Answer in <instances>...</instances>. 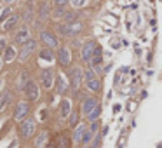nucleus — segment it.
Wrapping results in <instances>:
<instances>
[{
	"label": "nucleus",
	"mask_w": 162,
	"mask_h": 148,
	"mask_svg": "<svg viewBox=\"0 0 162 148\" xmlns=\"http://www.w3.org/2000/svg\"><path fill=\"white\" fill-rule=\"evenodd\" d=\"M28 113H30V105L26 101H21V103H17L16 110H14V119L17 122H23L28 117Z\"/></svg>",
	"instance_id": "obj_1"
},
{
	"label": "nucleus",
	"mask_w": 162,
	"mask_h": 148,
	"mask_svg": "<svg viewBox=\"0 0 162 148\" xmlns=\"http://www.w3.org/2000/svg\"><path fill=\"white\" fill-rule=\"evenodd\" d=\"M80 28H82L80 23L70 21V23H66V25H63V26H60V32H61V33H65V35H73V33L80 32Z\"/></svg>",
	"instance_id": "obj_2"
},
{
	"label": "nucleus",
	"mask_w": 162,
	"mask_h": 148,
	"mask_svg": "<svg viewBox=\"0 0 162 148\" xmlns=\"http://www.w3.org/2000/svg\"><path fill=\"white\" fill-rule=\"evenodd\" d=\"M35 40H26V42L23 44V49H21V53H19V59L21 61H25V59H28V56L35 51Z\"/></svg>",
	"instance_id": "obj_3"
},
{
	"label": "nucleus",
	"mask_w": 162,
	"mask_h": 148,
	"mask_svg": "<svg viewBox=\"0 0 162 148\" xmlns=\"http://www.w3.org/2000/svg\"><path fill=\"white\" fill-rule=\"evenodd\" d=\"M33 131H35V122L32 120V119H28V120H25L21 124V127H19V132H21V136L23 138H28V136H32Z\"/></svg>",
	"instance_id": "obj_4"
},
{
	"label": "nucleus",
	"mask_w": 162,
	"mask_h": 148,
	"mask_svg": "<svg viewBox=\"0 0 162 148\" xmlns=\"http://www.w3.org/2000/svg\"><path fill=\"white\" fill-rule=\"evenodd\" d=\"M54 84V72L52 70H44L42 72V85L45 89H51Z\"/></svg>",
	"instance_id": "obj_5"
},
{
	"label": "nucleus",
	"mask_w": 162,
	"mask_h": 148,
	"mask_svg": "<svg viewBox=\"0 0 162 148\" xmlns=\"http://www.w3.org/2000/svg\"><path fill=\"white\" fill-rule=\"evenodd\" d=\"M25 91H26V96L30 98V99H38V87L35 82H26L25 84Z\"/></svg>",
	"instance_id": "obj_6"
},
{
	"label": "nucleus",
	"mask_w": 162,
	"mask_h": 148,
	"mask_svg": "<svg viewBox=\"0 0 162 148\" xmlns=\"http://www.w3.org/2000/svg\"><path fill=\"white\" fill-rule=\"evenodd\" d=\"M40 38H42V42L45 44L49 49H52V47H56V45H58V38L54 37L52 33H49V32H42Z\"/></svg>",
	"instance_id": "obj_7"
},
{
	"label": "nucleus",
	"mask_w": 162,
	"mask_h": 148,
	"mask_svg": "<svg viewBox=\"0 0 162 148\" xmlns=\"http://www.w3.org/2000/svg\"><path fill=\"white\" fill-rule=\"evenodd\" d=\"M70 79H71V87L73 89H79L80 87V82H82V72L79 68H73L70 73Z\"/></svg>",
	"instance_id": "obj_8"
},
{
	"label": "nucleus",
	"mask_w": 162,
	"mask_h": 148,
	"mask_svg": "<svg viewBox=\"0 0 162 148\" xmlns=\"http://www.w3.org/2000/svg\"><path fill=\"white\" fill-rule=\"evenodd\" d=\"M58 61H60V64H63V66H68V64H70V51L66 47H61L60 51H58Z\"/></svg>",
	"instance_id": "obj_9"
},
{
	"label": "nucleus",
	"mask_w": 162,
	"mask_h": 148,
	"mask_svg": "<svg viewBox=\"0 0 162 148\" xmlns=\"http://www.w3.org/2000/svg\"><path fill=\"white\" fill-rule=\"evenodd\" d=\"M86 129H87V127L84 126V124H79V126L75 127V132H73V141L80 143L82 138H84V134H86Z\"/></svg>",
	"instance_id": "obj_10"
},
{
	"label": "nucleus",
	"mask_w": 162,
	"mask_h": 148,
	"mask_svg": "<svg viewBox=\"0 0 162 148\" xmlns=\"http://www.w3.org/2000/svg\"><path fill=\"white\" fill-rule=\"evenodd\" d=\"M92 51H94V44L87 42L86 45H84V49H82V58H84V61H89V59H91Z\"/></svg>",
	"instance_id": "obj_11"
},
{
	"label": "nucleus",
	"mask_w": 162,
	"mask_h": 148,
	"mask_svg": "<svg viewBox=\"0 0 162 148\" xmlns=\"http://www.w3.org/2000/svg\"><path fill=\"white\" fill-rule=\"evenodd\" d=\"M96 105H98V101H96V99H92V98H87V99L84 101V105H82V111H84V115H87V113H89V111H91Z\"/></svg>",
	"instance_id": "obj_12"
},
{
	"label": "nucleus",
	"mask_w": 162,
	"mask_h": 148,
	"mask_svg": "<svg viewBox=\"0 0 162 148\" xmlns=\"http://www.w3.org/2000/svg\"><path fill=\"white\" fill-rule=\"evenodd\" d=\"M99 113H101V108H99V105H96L91 111H89V113H87L86 117H87V120H89V122H96V120H98V117H99Z\"/></svg>",
	"instance_id": "obj_13"
},
{
	"label": "nucleus",
	"mask_w": 162,
	"mask_h": 148,
	"mask_svg": "<svg viewBox=\"0 0 162 148\" xmlns=\"http://www.w3.org/2000/svg\"><path fill=\"white\" fill-rule=\"evenodd\" d=\"M92 54H94V56H91V59H89V61H92V64H99V63H101V49L98 47V45H94Z\"/></svg>",
	"instance_id": "obj_14"
},
{
	"label": "nucleus",
	"mask_w": 162,
	"mask_h": 148,
	"mask_svg": "<svg viewBox=\"0 0 162 148\" xmlns=\"http://www.w3.org/2000/svg\"><path fill=\"white\" fill-rule=\"evenodd\" d=\"M14 58H16V51H14V47H6L4 49V59H6L7 63H11Z\"/></svg>",
	"instance_id": "obj_15"
},
{
	"label": "nucleus",
	"mask_w": 162,
	"mask_h": 148,
	"mask_svg": "<svg viewBox=\"0 0 162 148\" xmlns=\"http://www.w3.org/2000/svg\"><path fill=\"white\" fill-rule=\"evenodd\" d=\"M56 89H58V92H60V94H63V92L66 91V80H65V77H63V75H60V77H58Z\"/></svg>",
	"instance_id": "obj_16"
},
{
	"label": "nucleus",
	"mask_w": 162,
	"mask_h": 148,
	"mask_svg": "<svg viewBox=\"0 0 162 148\" xmlns=\"http://www.w3.org/2000/svg\"><path fill=\"white\" fill-rule=\"evenodd\" d=\"M87 89L89 91H99V80H98L96 77L87 79Z\"/></svg>",
	"instance_id": "obj_17"
},
{
	"label": "nucleus",
	"mask_w": 162,
	"mask_h": 148,
	"mask_svg": "<svg viewBox=\"0 0 162 148\" xmlns=\"http://www.w3.org/2000/svg\"><path fill=\"white\" fill-rule=\"evenodd\" d=\"M61 115L63 117L70 115V99H63V103H61Z\"/></svg>",
	"instance_id": "obj_18"
},
{
	"label": "nucleus",
	"mask_w": 162,
	"mask_h": 148,
	"mask_svg": "<svg viewBox=\"0 0 162 148\" xmlns=\"http://www.w3.org/2000/svg\"><path fill=\"white\" fill-rule=\"evenodd\" d=\"M40 58L44 59V61H52V58H54V54H52V51L51 49H44L42 53H40Z\"/></svg>",
	"instance_id": "obj_19"
},
{
	"label": "nucleus",
	"mask_w": 162,
	"mask_h": 148,
	"mask_svg": "<svg viewBox=\"0 0 162 148\" xmlns=\"http://www.w3.org/2000/svg\"><path fill=\"white\" fill-rule=\"evenodd\" d=\"M26 40H30V38H28V30H23V32H19V33L16 35V42L25 44Z\"/></svg>",
	"instance_id": "obj_20"
},
{
	"label": "nucleus",
	"mask_w": 162,
	"mask_h": 148,
	"mask_svg": "<svg viewBox=\"0 0 162 148\" xmlns=\"http://www.w3.org/2000/svg\"><path fill=\"white\" fill-rule=\"evenodd\" d=\"M16 23H17V18H16V16H12L11 19H9V21L4 23V28H6V30H11V28L16 26Z\"/></svg>",
	"instance_id": "obj_21"
},
{
	"label": "nucleus",
	"mask_w": 162,
	"mask_h": 148,
	"mask_svg": "<svg viewBox=\"0 0 162 148\" xmlns=\"http://www.w3.org/2000/svg\"><path fill=\"white\" fill-rule=\"evenodd\" d=\"M7 99H9V92H2V94H0V110L6 106Z\"/></svg>",
	"instance_id": "obj_22"
},
{
	"label": "nucleus",
	"mask_w": 162,
	"mask_h": 148,
	"mask_svg": "<svg viewBox=\"0 0 162 148\" xmlns=\"http://www.w3.org/2000/svg\"><path fill=\"white\" fill-rule=\"evenodd\" d=\"M45 139H47V134H45V132H42V134L38 136L37 143H35V145H37V148H42V146H44V141H45Z\"/></svg>",
	"instance_id": "obj_23"
},
{
	"label": "nucleus",
	"mask_w": 162,
	"mask_h": 148,
	"mask_svg": "<svg viewBox=\"0 0 162 148\" xmlns=\"http://www.w3.org/2000/svg\"><path fill=\"white\" fill-rule=\"evenodd\" d=\"M71 2V6L73 7H82V6H86V0H70Z\"/></svg>",
	"instance_id": "obj_24"
},
{
	"label": "nucleus",
	"mask_w": 162,
	"mask_h": 148,
	"mask_svg": "<svg viewBox=\"0 0 162 148\" xmlns=\"http://www.w3.org/2000/svg\"><path fill=\"white\" fill-rule=\"evenodd\" d=\"M58 148H68V139L61 136L60 138V146H58Z\"/></svg>",
	"instance_id": "obj_25"
},
{
	"label": "nucleus",
	"mask_w": 162,
	"mask_h": 148,
	"mask_svg": "<svg viewBox=\"0 0 162 148\" xmlns=\"http://www.w3.org/2000/svg\"><path fill=\"white\" fill-rule=\"evenodd\" d=\"M70 124L71 126H77V119H79V113H70Z\"/></svg>",
	"instance_id": "obj_26"
},
{
	"label": "nucleus",
	"mask_w": 162,
	"mask_h": 148,
	"mask_svg": "<svg viewBox=\"0 0 162 148\" xmlns=\"http://www.w3.org/2000/svg\"><path fill=\"white\" fill-rule=\"evenodd\" d=\"M40 16H42V18L47 16V4H44V6H42V9H40Z\"/></svg>",
	"instance_id": "obj_27"
},
{
	"label": "nucleus",
	"mask_w": 162,
	"mask_h": 148,
	"mask_svg": "<svg viewBox=\"0 0 162 148\" xmlns=\"http://www.w3.org/2000/svg\"><path fill=\"white\" fill-rule=\"evenodd\" d=\"M66 2H68V0H54V4H56L58 7H63V6L66 4Z\"/></svg>",
	"instance_id": "obj_28"
},
{
	"label": "nucleus",
	"mask_w": 162,
	"mask_h": 148,
	"mask_svg": "<svg viewBox=\"0 0 162 148\" xmlns=\"http://www.w3.org/2000/svg\"><path fill=\"white\" fill-rule=\"evenodd\" d=\"M7 14H9V9H6V11L2 12V18H0V21H4V19H6V16Z\"/></svg>",
	"instance_id": "obj_29"
},
{
	"label": "nucleus",
	"mask_w": 162,
	"mask_h": 148,
	"mask_svg": "<svg viewBox=\"0 0 162 148\" xmlns=\"http://www.w3.org/2000/svg\"><path fill=\"white\" fill-rule=\"evenodd\" d=\"M4 45H6V42H4V40H0V49H4Z\"/></svg>",
	"instance_id": "obj_30"
},
{
	"label": "nucleus",
	"mask_w": 162,
	"mask_h": 148,
	"mask_svg": "<svg viewBox=\"0 0 162 148\" xmlns=\"http://www.w3.org/2000/svg\"><path fill=\"white\" fill-rule=\"evenodd\" d=\"M6 2H7V4H11V2H12V0H6Z\"/></svg>",
	"instance_id": "obj_31"
}]
</instances>
